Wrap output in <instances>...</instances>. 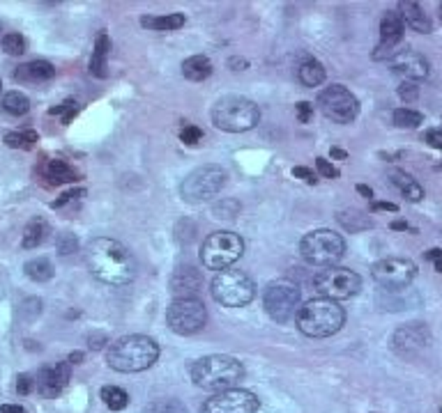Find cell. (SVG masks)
<instances>
[{
  "label": "cell",
  "instance_id": "obj_1",
  "mask_svg": "<svg viewBox=\"0 0 442 413\" xmlns=\"http://www.w3.org/2000/svg\"><path fill=\"white\" fill-rule=\"evenodd\" d=\"M85 262L90 274L106 285L123 287L136 278V260L123 243L109 236H97L85 246Z\"/></svg>",
  "mask_w": 442,
  "mask_h": 413
},
{
  "label": "cell",
  "instance_id": "obj_2",
  "mask_svg": "<svg viewBox=\"0 0 442 413\" xmlns=\"http://www.w3.org/2000/svg\"><path fill=\"white\" fill-rule=\"evenodd\" d=\"M159 358V345L147 336L118 338L106 351V363L116 372H143Z\"/></svg>",
  "mask_w": 442,
  "mask_h": 413
},
{
  "label": "cell",
  "instance_id": "obj_3",
  "mask_svg": "<svg viewBox=\"0 0 442 413\" xmlns=\"http://www.w3.org/2000/svg\"><path fill=\"white\" fill-rule=\"evenodd\" d=\"M192 381L203 390H228L235 388V383L245 376V365L238 358L226 354H210L198 358L189 370Z\"/></svg>",
  "mask_w": 442,
  "mask_h": 413
},
{
  "label": "cell",
  "instance_id": "obj_4",
  "mask_svg": "<svg viewBox=\"0 0 442 413\" xmlns=\"http://www.w3.org/2000/svg\"><path fill=\"white\" fill-rule=\"evenodd\" d=\"M297 329L309 338H329L345 324V310L332 298H314L300 307Z\"/></svg>",
  "mask_w": 442,
  "mask_h": 413
},
{
  "label": "cell",
  "instance_id": "obj_5",
  "mask_svg": "<svg viewBox=\"0 0 442 413\" xmlns=\"http://www.w3.org/2000/svg\"><path fill=\"white\" fill-rule=\"evenodd\" d=\"M261 120V108L247 96L228 94L221 96L212 108V122L216 129L228 131V134H242L258 125Z\"/></svg>",
  "mask_w": 442,
  "mask_h": 413
},
{
  "label": "cell",
  "instance_id": "obj_6",
  "mask_svg": "<svg viewBox=\"0 0 442 413\" xmlns=\"http://www.w3.org/2000/svg\"><path fill=\"white\" fill-rule=\"evenodd\" d=\"M210 292L216 303L226 307H242L254 301L256 296V285L245 271L235 269H223L214 276Z\"/></svg>",
  "mask_w": 442,
  "mask_h": 413
},
{
  "label": "cell",
  "instance_id": "obj_7",
  "mask_svg": "<svg viewBox=\"0 0 442 413\" xmlns=\"http://www.w3.org/2000/svg\"><path fill=\"white\" fill-rule=\"evenodd\" d=\"M245 253V241L235 232L221 230L212 232L201 246V262L205 269L210 271H223L228 269L233 262H238Z\"/></svg>",
  "mask_w": 442,
  "mask_h": 413
},
{
  "label": "cell",
  "instance_id": "obj_8",
  "mask_svg": "<svg viewBox=\"0 0 442 413\" xmlns=\"http://www.w3.org/2000/svg\"><path fill=\"white\" fill-rule=\"evenodd\" d=\"M300 253L309 265L327 269L334 267L343 258L345 241L341 234H336L332 230H314L305 234V239L300 241Z\"/></svg>",
  "mask_w": 442,
  "mask_h": 413
},
{
  "label": "cell",
  "instance_id": "obj_9",
  "mask_svg": "<svg viewBox=\"0 0 442 413\" xmlns=\"http://www.w3.org/2000/svg\"><path fill=\"white\" fill-rule=\"evenodd\" d=\"M228 174L221 165H201L187 174L180 184V196L187 202H205L219 196L226 186Z\"/></svg>",
  "mask_w": 442,
  "mask_h": 413
},
{
  "label": "cell",
  "instance_id": "obj_10",
  "mask_svg": "<svg viewBox=\"0 0 442 413\" xmlns=\"http://www.w3.org/2000/svg\"><path fill=\"white\" fill-rule=\"evenodd\" d=\"M300 301H302L300 287L295 283H290V280H286V278L272 280V283L265 287V294H263L265 312L279 324H286V322H290L293 317H297Z\"/></svg>",
  "mask_w": 442,
  "mask_h": 413
},
{
  "label": "cell",
  "instance_id": "obj_11",
  "mask_svg": "<svg viewBox=\"0 0 442 413\" xmlns=\"http://www.w3.org/2000/svg\"><path fill=\"white\" fill-rule=\"evenodd\" d=\"M314 289L323 298L345 301V298H352L362 289V278L350 269L327 267L314 276Z\"/></svg>",
  "mask_w": 442,
  "mask_h": 413
},
{
  "label": "cell",
  "instance_id": "obj_12",
  "mask_svg": "<svg viewBox=\"0 0 442 413\" xmlns=\"http://www.w3.org/2000/svg\"><path fill=\"white\" fill-rule=\"evenodd\" d=\"M207 322V310L201 298H176L166 310V324L178 336H194L203 331Z\"/></svg>",
  "mask_w": 442,
  "mask_h": 413
},
{
  "label": "cell",
  "instance_id": "obj_13",
  "mask_svg": "<svg viewBox=\"0 0 442 413\" xmlns=\"http://www.w3.org/2000/svg\"><path fill=\"white\" fill-rule=\"evenodd\" d=\"M318 106L325 113V117L339 125H350L360 115V101L348 87L343 85H329L318 96Z\"/></svg>",
  "mask_w": 442,
  "mask_h": 413
},
{
  "label": "cell",
  "instance_id": "obj_14",
  "mask_svg": "<svg viewBox=\"0 0 442 413\" xmlns=\"http://www.w3.org/2000/svg\"><path fill=\"white\" fill-rule=\"evenodd\" d=\"M371 276L383 289H408L417 276V265L405 258H385L376 262Z\"/></svg>",
  "mask_w": 442,
  "mask_h": 413
},
{
  "label": "cell",
  "instance_id": "obj_15",
  "mask_svg": "<svg viewBox=\"0 0 442 413\" xmlns=\"http://www.w3.org/2000/svg\"><path fill=\"white\" fill-rule=\"evenodd\" d=\"M261 400L245 388H228L203 402L201 413H258Z\"/></svg>",
  "mask_w": 442,
  "mask_h": 413
},
{
  "label": "cell",
  "instance_id": "obj_16",
  "mask_svg": "<svg viewBox=\"0 0 442 413\" xmlns=\"http://www.w3.org/2000/svg\"><path fill=\"white\" fill-rule=\"evenodd\" d=\"M431 342V333L426 329V324L422 322H412V324H403L401 329L394 331L392 336V349L398 356L403 358H412L417 356L419 351Z\"/></svg>",
  "mask_w": 442,
  "mask_h": 413
},
{
  "label": "cell",
  "instance_id": "obj_17",
  "mask_svg": "<svg viewBox=\"0 0 442 413\" xmlns=\"http://www.w3.org/2000/svg\"><path fill=\"white\" fill-rule=\"evenodd\" d=\"M405 32V23L398 12H385L383 21H380V44L376 46L374 60H392L398 51L396 46L401 44Z\"/></svg>",
  "mask_w": 442,
  "mask_h": 413
},
{
  "label": "cell",
  "instance_id": "obj_18",
  "mask_svg": "<svg viewBox=\"0 0 442 413\" xmlns=\"http://www.w3.org/2000/svg\"><path fill=\"white\" fill-rule=\"evenodd\" d=\"M389 67H392V72L396 76H401L403 81H424V78H429V60L424 58L417 51H410V49H403L398 51V53L389 60Z\"/></svg>",
  "mask_w": 442,
  "mask_h": 413
},
{
  "label": "cell",
  "instance_id": "obj_19",
  "mask_svg": "<svg viewBox=\"0 0 442 413\" xmlns=\"http://www.w3.org/2000/svg\"><path fill=\"white\" fill-rule=\"evenodd\" d=\"M69 376H72V365L63 360V363H54L49 367H42L37 374V390L42 398L54 400L60 393L65 390V386L69 383Z\"/></svg>",
  "mask_w": 442,
  "mask_h": 413
},
{
  "label": "cell",
  "instance_id": "obj_20",
  "mask_svg": "<svg viewBox=\"0 0 442 413\" xmlns=\"http://www.w3.org/2000/svg\"><path fill=\"white\" fill-rule=\"evenodd\" d=\"M203 289V274L194 267H178L171 278V292L176 298H198Z\"/></svg>",
  "mask_w": 442,
  "mask_h": 413
},
{
  "label": "cell",
  "instance_id": "obj_21",
  "mask_svg": "<svg viewBox=\"0 0 442 413\" xmlns=\"http://www.w3.org/2000/svg\"><path fill=\"white\" fill-rule=\"evenodd\" d=\"M56 76V67L47 63V60H32L21 67H16L14 78L19 83H44Z\"/></svg>",
  "mask_w": 442,
  "mask_h": 413
},
{
  "label": "cell",
  "instance_id": "obj_22",
  "mask_svg": "<svg viewBox=\"0 0 442 413\" xmlns=\"http://www.w3.org/2000/svg\"><path fill=\"white\" fill-rule=\"evenodd\" d=\"M398 14H401L403 23L412 28L415 32H422V34H429L433 30V23L426 16V12L422 10L419 3H401L398 5Z\"/></svg>",
  "mask_w": 442,
  "mask_h": 413
},
{
  "label": "cell",
  "instance_id": "obj_23",
  "mask_svg": "<svg viewBox=\"0 0 442 413\" xmlns=\"http://www.w3.org/2000/svg\"><path fill=\"white\" fill-rule=\"evenodd\" d=\"M389 182H392V186H396L401 191V196L408 200V202H419L424 198V189L422 184L412 177V174L403 172V170H392L389 172Z\"/></svg>",
  "mask_w": 442,
  "mask_h": 413
},
{
  "label": "cell",
  "instance_id": "obj_24",
  "mask_svg": "<svg viewBox=\"0 0 442 413\" xmlns=\"http://www.w3.org/2000/svg\"><path fill=\"white\" fill-rule=\"evenodd\" d=\"M111 53V37L106 32L97 34V42H94V51L90 58V74L97 78H106V60Z\"/></svg>",
  "mask_w": 442,
  "mask_h": 413
},
{
  "label": "cell",
  "instance_id": "obj_25",
  "mask_svg": "<svg viewBox=\"0 0 442 413\" xmlns=\"http://www.w3.org/2000/svg\"><path fill=\"white\" fill-rule=\"evenodd\" d=\"M44 177L49 179V184H54V186H60V184H72V182H79L81 174L76 172L72 165L63 159H54L47 163L44 168Z\"/></svg>",
  "mask_w": 442,
  "mask_h": 413
},
{
  "label": "cell",
  "instance_id": "obj_26",
  "mask_svg": "<svg viewBox=\"0 0 442 413\" xmlns=\"http://www.w3.org/2000/svg\"><path fill=\"white\" fill-rule=\"evenodd\" d=\"M297 78L302 85L307 87H318L325 81V67L318 63L316 58H305L297 67Z\"/></svg>",
  "mask_w": 442,
  "mask_h": 413
},
{
  "label": "cell",
  "instance_id": "obj_27",
  "mask_svg": "<svg viewBox=\"0 0 442 413\" xmlns=\"http://www.w3.org/2000/svg\"><path fill=\"white\" fill-rule=\"evenodd\" d=\"M182 74H185V78H189V81H205V78H210L212 74V63L210 58L205 56H192L187 58L185 63H182Z\"/></svg>",
  "mask_w": 442,
  "mask_h": 413
},
{
  "label": "cell",
  "instance_id": "obj_28",
  "mask_svg": "<svg viewBox=\"0 0 442 413\" xmlns=\"http://www.w3.org/2000/svg\"><path fill=\"white\" fill-rule=\"evenodd\" d=\"M141 25L147 30H178L185 25V14L173 12V14H161V16H143Z\"/></svg>",
  "mask_w": 442,
  "mask_h": 413
},
{
  "label": "cell",
  "instance_id": "obj_29",
  "mask_svg": "<svg viewBox=\"0 0 442 413\" xmlns=\"http://www.w3.org/2000/svg\"><path fill=\"white\" fill-rule=\"evenodd\" d=\"M49 232V225L44 218H32V221L25 225V230H23V241L21 246L23 248H37V246L44 241V236Z\"/></svg>",
  "mask_w": 442,
  "mask_h": 413
},
{
  "label": "cell",
  "instance_id": "obj_30",
  "mask_svg": "<svg viewBox=\"0 0 442 413\" xmlns=\"http://www.w3.org/2000/svg\"><path fill=\"white\" fill-rule=\"evenodd\" d=\"M339 223L345 227L348 232H362V230H369V227H374V223H371L369 216H364L362 212H357V209H343V212H339Z\"/></svg>",
  "mask_w": 442,
  "mask_h": 413
},
{
  "label": "cell",
  "instance_id": "obj_31",
  "mask_svg": "<svg viewBox=\"0 0 442 413\" xmlns=\"http://www.w3.org/2000/svg\"><path fill=\"white\" fill-rule=\"evenodd\" d=\"M23 271L30 280H35V283H47V280L54 278V265H51L47 258H37V260L25 262Z\"/></svg>",
  "mask_w": 442,
  "mask_h": 413
},
{
  "label": "cell",
  "instance_id": "obj_32",
  "mask_svg": "<svg viewBox=\"0 0 442 413\" xmlns=\"http://www.w3.org/2000/svg\"><path fill=\"white\" fill-rule=\"evenodd\" d=\"M3 110L5 113H10V115H16V117H21L25 115V113L30 110V101H28V96H25L23 92H7L3 96Z\"/></svg>",
  "mask_w": 442,
  "mask_h": 413
},
{
  "label": "cell",
  "instance_id": "obj_33",
  "mask_svg": "<svg viewBox=\"0 0 442 413\" xmlns=\"http://www.w3.org/2000/svg\"><path fill=\"white\" fill-rule=\"evenodd\" d=\"M102 400L111 411H123V409H127V404H129V395L123 388H118V386H104Z\"/></svg>",
  "mask_w": 442,
  "mask_h": 413
},
{
  "label": "cell",
  "instance_id": "obj_34",
  "mask_svg": "<svg viewBox=\"0 0 442 413\" xmlns=\"http://www.w3.org/2000/svg\"><path fill=\"white\" fill-rule=\"evenodd\" d=\"M39 140L37 131H10V134L5 136V145L12 147V149H32L35 143Z\"/></svg>",
  "mask_w": 442,
  "mask_h": 413
},
{
  "label": "cell",
  "instance_id": "obj_35",
  "mask_svg": "<svg viewBox=\"0 0 442 413\" xmlns=\"http://www.w3.org/2000/svg\"><path fill=\"white\" fill-rule=\"evenodd\" d=\"M392 120H394V125L401 129H417L424 122V115L419 110H412V108H396Z\"/></svg>",
  "mask_w": 442,
  "mask_h": 413
},
{
  "label": "cell",
  "instance_id": "obj_36",
  "mask_svg": "<svg viewBox=\"0 0 442 413\" xmlns=\"http://www.w3.org/2000/svg\"><path fill=\"white\" fill-rule=\"evenodd\" d=\"M141 413H187V409L178 400H159L143 407Z\"/></svg>",
  "mask_w": 442,
  "mask_h": 413
},
{
  "label": "cell",
  "instance_id": "obj_37",
  "mask_svg": "<svg viewBox=\"0 0 442 413\" xmlns=\"http://www.w3.org/2000/svg\"><path fill=\"white\" fill-rule=\"evenodd\" d=\"M25 46H28V44H25V37L19 32H7L3 37V51L10 56H23Z\"/></svg>",
  "mask_w": 442,
  "mask_h": 413
},
{
  "label": "cell",
  "instance_id": "obj_38",
  "mask_svg": "<svg viewBox=\"0 0 442 413\" xmlns=\"http://www.w3.org/2000/svg\"><path fill=\"white\" fill-rule=\"evenodd\" d=\"M76 113H79V108H76V101L67 99L65 103H60V106L51 108V110H49V115H63V125H69V122L74 120Z\"/></svg>",
  "mask_w": 442,
  "mask_h": 413
},
{
  "label": "cell",
  "instance_id": "obj_39",
  "mask_svg": "<svg viewBox=\"0 0 442 413\" xmlns=\"http://www.w3.org/2000/svg\"><path fill=\"white\" fill-rule=\"evenodd\" d=\"M201 138H203V131L194 127V125H187L185 129L180 131V140L185 145H196V143H201Z\"/></svg>",
  "mask_w": 442,
  "mask_h": 413
},
{
  "label": "cell",
  "instance_id": "obj_40",
  "mask_svg": "<svg viewBox=\"0 0 442 413\" xmlns=\"http://www.w3.org/2000/svg\"><path fill=\"white\" fill-rule=\"evenodd\" d=\"M76 248H79V241H76L74 234H60V239H58V253L60 255H72Z\"/></svg>",
  "mask_w": 442,
  "mask_h": 413
},
{
  "label": "cell",
  "instance_id": "obj_41",
  "mask_svg": "<svg viewBox=\"0 0 442 413\" xmlns=\"http://www.w3.org/2000/svg\"><path fill=\"white\" fill-rule=\"evenodd\" d=\"M398 96H401L403 101H415V99L419 96V87H417V83L403 81L401 85H398Z\"/></svg>",
  "mask_w": 442,
  "mask_h": 413
},
{
  "label": "cell",
  "instance_id": "obj_42",
  "mask_svg": "<svg viewBox=\"0 0 442 413\" xmlns=\"http://www.w3.org/2000/svg\"><path fill=\"white\" fill-rule=\"evenodd\" d=\"M316 168H318V172L323 174V177H327V179H336V177H339V170H336L334 165L329 163L327 159H323V156H318V159H316Z\"/></svg>",
  "mask_w": 442,
  "mask_h": 413
},
{
  "label": "cell",
  "instance_id": "obj_43",
  "mask_svg": "<svg viewBox=\"0 0 442 413\" xmlns=\"http://www.w3.org/2000/svg\"><path fill=\"white\" fill-rule=\"evenodd\" d=\"M85 196V189H72V191H67V193H63V196H60L54 205V209H60V207H65L67 202H72V200H79V198H83Z\"/></svg>",
  "mask_w": 442,
  "mask_h": 413
},
{
  "label": "cell",
  "instance_id": "obj_44",
  "mask_svg": "<svg viewBox=\"0 0 442 413\" xmlns=\"http://www.w3.org/2000/svg\"><path fill=\"white\" fill-rule=\"evenodd\" d=\"M295 110H297V120L302 125H307V122L314 117V106H311L309 101H300L297 106H295Z\"/></svg>",
  "mask_w": 442,
  "mask_h": 413
},
{
  "label": "cell",
  "instance_id": "obj_45",
  "mask_svg": "<svg viewBox=\"0 0 442 413\" xmlns=\"http://www.w3.org/2000/svg\"><path fill=\"white\" fill-rule=\"evenodd\" d=\"M424 140L433 147V149H442V129H431L424 134Z\"/></svg>",
  "mask_w": 442,
  "mask_h": 413
},
{
  "label": "cell",
  "instance_id": "obj_46",
  "mask_svg": "<svg viewBox=\"0 0 442 413\" xmlns=\"http://www.w3.org/2000/svg\"><path fill=\"white\" fill-rule=\"evenodd\" d=\"M32 390V379L28 374H19L16 376V393L19 395H28Z\"/></svg>",
  "mask_w": 442,
  "mask_h": 413
},
{
  "label": "cell",
  "instance_id": "obj_47",
  "mask_svg": "<svg viewBox=\"0 0 442 413\" xmlns=\"http://www.w3.org/2000/svg\"><path fill=\"white\" fill-rule=\"evenodd\" d=\"M293 174L297 179H305L307 184H316L318 179H316V174H314V170H309V168H305V165H297V168H293Z\"/></svg>",
  "mask_w": 442,
  "mask_h": 413
},
{
  "label": "cell",
  "instance_id": "obj_48",
  "mask_svg": "<svg viewBox=\"0 0 442 413\" xmlns=\"http://www.w3.org/2000/svg\"><path fill=\"white\" fill-rule=\"evenodd\" d=\"M371 212H398V207L394 202H374L371 205Z\"/></svg>",
  "mask_w": 442,
  "mask_h": 413
},
{
  "label": "cell",
  "instance_id": "obj_49",
  "mask_svg": "<svg viewBox=\"0 0 442 413\" xmlns=\"http://www.w3.org/2000/svg\"><path fill=\"white\" fill-rule=\"evenodd\" d=\"M426 258L436 262V271H440V274H442V250L440 248H431L426 253Z\"/></svg>",
  "mask_w": 442,
  "mask_h": 413
},
{
  "label": "cell",
  "instance_id": "obj_50",
  "mask_svg": "<svg viewBox=\"0 0 442 413\" xmlns=\"http://www.w3.org/2000/svg\"><path fill=\"white\" fill-rule=\"evenodd\" d=\"M0 413H28V411L19 407V404H3V407H0Z\"/></svg>",
  "mask_w": 442,
  "mask_h": 413
},
{
  "label": "cell",
  "instance_id": "obj_51",
  "mask_svg": "<svg viewBox=\"0 0 442 413\" xmlns=\"http://www.w3.org/2000/svg\"><path fill=\"white\" fill-rule=\"evenodd\" d=\"M228 65H231L233 69H235V72H238V69L242 72V69H247V67H249V63H247L245 58H231V60H228Z\"/></svg>",
  "mask_w": 442,
  "mask_h": 413
},
{
  "label": "cell",
  "instance_id": "obj_52",
  "mask_svg": "<svg viewBox=\"0 0 442 413\" xmlns=\"http://www.w3.org/2000/svg\"><path fill=\"white\" fill-rule=\"evenodd\" d=\"M90 349H102L104 347V342H106V336H102V333H99V336H90Z\"/></svg>",
  "mask_w": 442,
  "mask_h": 413
},
{
  "label": "cell",
  "instance_id": "obj_53",
  "mask_svg": "<svg viewBox=\"0 0 442 413\" xmlns=\"http://www.w3.org/2000/svg\"><path fill=\"white\" fill-rule=\"evenodd\" d=\"M81 360H83V354H81V351H72V354H69V360H67V363L69 365H76V363H81Z\"/></svg>",
  "mask_w": 442,
  "mask_h": 413
},
{
  "label": "cell",
  "instance_id": "obj_54",
  "mask_svg": "<svg viewBox=\"0 0 442 413\" xmlns=\"http://www.w3.org/2000/svg\"><path fill=\"white\" fill-rule=\"evenodd\" d=\"M357 191L362 193L364 198H374V191H371V189L367 186V184H360V186H357Z\"/></svg>",
  "mask_w": 442,
  "mask_h": 413
},
{
  "label": "cell",
  "instance_id": "obj_55",
  "mask_svg": "<svg viewBox=\"0 0 442 413\" xmlns=\"http://www.w3.org/2000/svg\"><path fill=\"white\" fill-rule=\"evenodd\" d=\"M392 230H410V225L403 223V221H394L392 223Z\"/></svg>",
  "mask_w": 442,
  "mask_h": 413
},
{
  "label": "cell",
  "instance_id": "obj_56",
  "mask_svg": "<svg viewBox=\"0 0 442 413\" xmlns=\"http://www.w3.org/2000/svg\"><path fill=\"white\" fill-rule=\"evenodd\" d=\"M332 156H334V159H345L348 154H345L343 149H339V147H332Z\"/></svg>",
  "mask_w": 442,
  "mask_h": 413
},
{
  "label": "cell",
  "instance_id": "obj_57",
  "mask_svg": "<svg viewBox=\"0 0 442 413\" xmlns=\"http://www.w3.org/2000/svg\"><path fill=\"white\" fill-rule=\"evenodd\" d=\"M440 21H442V3H440Z\"/></svg>",
  "mask_w": 442,
  "mask_h": 413
},
{
  "label": "cell",
  "instance_id": "obj_58",
  "mask_svg": "<svg viewBox=\"0 0 442 413\" xmlns=\"http://www.w3.org/2000/svg\"><path fill=\"white\" fill-rule=\"evenodd\" d=\"M440 170H442V163H440Z\"/></svg>",
  "mask_w": 442,
  "mask_h": 413
},
{
  "label": "cell",
  "instance_id": "obj_59",
  "mask_svg": "<svg viewBox=\"0 0 442 413\" xmlns=\"http://www.w3.org/2000/svg\"><path fill=\"white\" fill-rule=\"evenodd\" d=\"M0 87H3V83H0Z\"/></svg>",
  "mask_w": 442,
  "mask_h": 413
}]
</instances>
